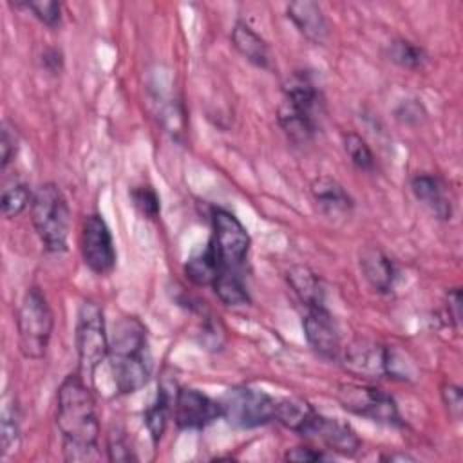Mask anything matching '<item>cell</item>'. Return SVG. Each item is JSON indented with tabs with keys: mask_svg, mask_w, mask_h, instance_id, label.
Wrapping results in <instances>:
<instances>
[{
	"mask_svg": "<svg viewBox=\"0 0 463 463\" xmlns=\"http://www.w3.org/2000/svg\"><path fill=\"white\" fill-rule=\"evenodd\" d=\"M56 425L61 434L63 458L72 463L96 461L99 454V420L96 400L78 373L69 374L56 392Z\"/></svg>",
	"mask_w": 463,
	"mask_h": 463,
	"instance_id": "obj_1",
	"label": "cell"
},
{
	"mask_svg": "<svg viewBox=\"0 0 463 463\" xmlns=\"http://www.w3.org/2000/svg\"><path fill=\"white\" fill-rule=\"evenodd\" d=\"M107 358L119 394H132L148 383L152 354L146 327L137 317H121L112 326Z\"/></svg>",
	"mask_w": 463,
	"mask_h": 463,
	"instance_id": "obj_2",
	"label": "cell"
},
{
	"mask_svg": "<svg viewBox=\"0 0 463 463\" xmlns=\"http://www.w3.org/2000/svg\"><path fill=\"white\" fill-rule=\"evenodd\" d=\"M31 221L34 232L47 251L60 253L67 250L71 232V208L67 197L54 183L40 184L33 194Z\"/></svg>",
	"mask_w": 463,
	"mask_h": 463,
	"instance_id": "obj_3",
	"label": "cell"
},
{
	"mask_svg": "<svg viewBox=\"0 0 463 463\" xmlns=\"http://www.w3.org/2000/svg\"><path fill=\"white\" fill-rule=\"evenodd\" d=\"M54 329L52 309L40 288H29L16 311L18 349L29 360H42Z\"/></svg>",
	"mask_w": 463,
	"mask_h": 463,
	"instance_id": "obj_4",
	"label": "cell"
},
{
	"mask_svg": "<svg viewBox=\"0 0 463 463\" xmlns=\"http://www.w3.org/2000/svg\"><path fill=\"white\" fill-rule=\"evenodd\" d=\"M76 354L78 374L87 382H94L96 369L109 354V333L103 309L98 302L85 298L76 315Z\"/></svg>",
	"mask_w": 463,
	"mask_h": 463,
	"instance_id": "obj_5",
	"label": "cell"
},
{
	"mask_svg": "<svg viewBox=\"0 0 463 463\" xmlns=\"http://www.w3.org/2000/svg\"><path fill=\"white\" fill-rule=\"evenodd\" d=\"M277 398L266 391L235 385L221 396V418L235 429H257L268 425L277 414Z\"/></svg>",
	"mask_w": 463,
	"mask_h": 463,
	"instance_id": "obj_6",
	"label": "cell"
},
{
	"mask_svg": "<svg viewBox=\"0 0 463 463\" xmlns=\"http://www.w3.org/2000/svg\"><path fill=\"white\" fill-rule=\"evenodd\" d=\"M340 405L360 418H367L389 427H403L402 414L394 398L371 383H340L336 391Z\"/></svg>",
	"mask_w": 463,
	"mask_h": 463,
	"instance_id": "obj_7",
	"label": "cell"
},
{
	"mask_svg": "<svg viewBox=\"0 0 463 463\" xmlns=\"http://www.w3.org/2000/svg\"><path fill=\"white\" fill-rule=\"evenodd\" d=\"M212 246L215 248L222 268L237 269L244 264L251 239L244 224L228 210H212Z\"/></svg>",
	"mask_w": 463,
	"mask_h": 463,
	"instance_id": "obj_8",
	"label": "cell"
},
{
	"mask_svg": "<svg viewBox=\"0 0 463 463\" xmlns=\"http://www.w3.org/2000/svg\"><path fill=\"white\" fill-rule=\"evenodd\" d=\"M80 250L85 266L96 275H107L116 266V248L110 228L99 213H89L83 219L80 233Z\"/></svg>",
	"mask_w": 463,
	"mask_h": 463,
	"instance_id": "obj_9",
	"label": "cell"
},
{
	"mask_svg": "<svg viewBox=\"0 0 463 463\" xmlns=\"http://www.w3.org/2000/svg\"><path fill=\"white\" fill-rule=\"evenodd\" d=\"M172 416L181 430H201L221 418L219 400L194 387H177L172 400Z\"/></svg>",
	"mask_w": 463,
	"mask_h": 463,
	"instance_id": "obj_10",
	"label": "cell"
},
{
	"mask_svg": "<svg viewBox=\"0 0 463 463\" xmlns=\"http://www.w3.org/2000/svg\"><path fill=\"white\" fill-rule=\"evenodd\" d=\"M344 371L362 380H378L387 376V345L369 338H356L340 351Z\"/></svg>",
	"mask_w": 463,
	"mask_h": 463,
	"instance_id": "obj_11",
	"label": "cell"
},
{
	"mask_svg": "<svg viewBox=\"0 0 463 463\" xmlns=\"http://www.w3.org/2000/svg\"><path fill=\"white\" fill-rule=\"evenodd\" d=\"M304 336L309 347L327 360H336L342 351V338L338 326L326 306L307 307L302 320Z\"/></svg>",
	"mask_w": 463,
	"mask_h": 463,
	"instance_id": "obj_12",
	"label": "cell"
},
{
	"mask_svg": "<svg viewBox=\"0 0 463 463\" xmlns=\"http://www.w3.org/2000/svg\"><path fill=\"white\" fill-rule=\"evenodd\" d=\"M306 438L318 439L327 450L349 458L354 456L362 447V439L349 423L340 421L338 418H327L320 412Z\"/></svg>",
	"mask_w": 463,
	"mask_h": 463,
	"instance_id": "obj_13",
	"label": "cell"
},
{
	"mask_svg": "<svg viewBox=\"0 0 463 463\" xmlns=\"http://www.w3.org/2000/svg\"><path fill=\"white\" fill-rule=\"evenodd\" d=\"M411 192L432 217L439 221H449L452 217V201L441 177L432 174H416L411 177Z\"/></svg>",
	"mask_w": 463,
	"mask_h": 463,
	"instance_id": "obj_14",
	"label": "cell"
},
{
	"mask_svg": "<svg viewBox=\"0 0 463 463\" xmlns=\"http://www.w3.org/2000/svg\"><path fill=\"white\" fill-rule=\"evenodd\" d=\"M286 16L293 22L298 33L311 43L322 45L329 38V22L320 7L313 0H297L286 5Z\"/></svg>",
	"mask_w": 463,
	"mask_h": 463,
	"instance_id": "obj_15",
	"label": "cell"
},
{
	"mask_svg": "<svg viewBox=\"0 0 463 463\" xmlns=\"http://www.w3.org/2000/svg\"><path fill=\"white\" fill-rule=\"evenodd\" d=\"M360 269L376 293L385 295L392 291L398 279V266L380 248L367 246L360 251Z\"/></svg>",
	"mask_w": 463,
	"mask_h": 463,
	"instance_id": "obj_16",
	"label": "cell"
},
{
	"mask_svg": "<svg viewBox=\"0 0 463 463\" xmlns=\"http://www.w3.org/2000/svg\"><path fill=\"white\" fill-rule=\"evenodd\" d=\"M284 101L313 118L322 112L324 105L313 76L306 71H297L284 81Z\"/></svg>",
	"mask_w": 463,
	"mask_h": 463,
	"instance_id": "obj_17",
	"label": "cell"
},
{
	"mask_svg": "<svg viewBox=\"0 0 463 463\" xmlns=\"http://www.w3.org/2000/svg\"><path fill=\"white\" fill-rule=\"evenodd\" d=\"M311 195L320 212L326 215L349 213L354 206V201L347 190L329 175H318L313 179Z\"/></svg>",
	"mask_w": 463,
	"mask_h": 463,
	"instance_id": "obj_18",
	"label": "cell"
},
{
	"mask_svg": "<svg viewBox=\"0 0 463 463\" xmlns=\"http://www.w3.org/2000/svg\"><path fill=\"white\" fill-rule=\"evenodd\" d=\"M286 280L295 297L307 307L324 306L326 288L322 279L307 266L295 264L286 271Z\"/></svg>",
	"mask_w": 463,
	"mask_h": 463,
	"instance_id": "obj_19",
	"label": "cell"
},
{
	"mask_svg": "<svg viewBox=\"0 0 463 463\" xmlns=\"http://www.w3.org/2000/svg\"><path fill=\"white\" fill-rule=\"evenodd\" d=\"M317 416H318V411H315V407L304 398L289 396V398H280L277 402L275 421H279L286 429H289L304 438L307 436Z\"/></svg>",
	"mask_w": 463,
	"mask_h": 463,
	"instance_id": "obj_20",
	"label": "cell"
},
{
	"mask_svg": "<svg viewBox=\"0 0 463 463\" xmlns=\"http://www.w3.org/2000/svg\"><path fill=\"white\" fill-rule=\"evenodd\" d=\"M232 45L251 65H255L259 69H268L269 67V61H271L269 47L264 42V38H260L248 24L237 22L233 25V29H232Z\"/></svg>",
	"mask_w": 463,
	"mask_h": 463,
	"instance_id": "obj_21",
	"label": "cell"
},
{
	"mask_svg": "<svg viewBox=\"0 0 463 463\" xmlns=\"http://www.w3.org/2000/svg\"><path fill=\"white\" fill-rule=\"evenodd\" d=\"M277 119L288 139L295 145H307L315 139L317 134V118L291 107L282 101L277 110Z\"/></svg>",
	"mask_w": 463,
	"mask_h": 463,
	"instance_id": "obj_22",
	"label": "cell"
},
{
	"mask_svg": "<svg viewBox=\"0 0 463 463\" xmlns=\"http://www.w3.org/2000/svg\"><path fill=\"white\" fill-rule=\"evenodd\" d=\"M222 269L219 255L210 241L203 251L190 257L184 264V275L195 286H212Z\"/></svg>",
	"mask_w": 463,
	"mask_h": 463,
	"instance_id": "obj_23",
	"label": "cell"
},
{
	"mask_svg": "<svg viewBox=\"0 0 463 463\" xmlns=\"http://www.w3.org/2000/svg\"><path fill=\"white\" fill-rule=\"evenodd\" d=\"M175 392V391H174ZM174 392H170V389H166L165 385H159L157 394L154 398V402L145 409L143 412V420H145V427L152 438V443L157 445L159 439L163 438L166 425H168V418L172 414V400H174Z\"/></svg>",
	"mask_w": 463,
	"mask_h": 463,
	"instance_id": "obj_24",
	"label": "cell"
},
{
	"mask_svg": "<svg viewBox=\"0 0 463 463\" xmlns=\"http://www.w3.org/2000/svg\"><path fill=\"white\" fill-rule=\"evenodd\" d=\"M213 293L217 295V298L230 307H239V306H248L251 302L250 293L242 282V279L239 277L237 269H228L224 268L217 279L212 284Z\"/></svg>",
	"mask_w": 463,
	"mask_h": 463,
	"instance_id": "obj_25",
	"label": "cell"
},
{
	"mask_svg": "<svg viewBox=\"0 0 463 463\" xmlns=\"http://www.w3.org/2000/svg\"><path fill=\"white\" fill-rule=\"evenodd\" d=\"M157 119L166 134L172 136V139L181 141L184 128H186V114L183 109V103L175 96H163L157 94Z\"/></svg>",
	"mask_w": 463,
	"mask_h": 463,
	"instance_id": "obj_26",
	"label": "cell"
},
{
	"mask_svg": "<svg viewBox=\"0 0 463 463\" xmlns=\"http://www.w3.org/2000/svg\"><path fill=\"white\" fill-rule=\"evenodd\" d=\"M387 56L392 63L398 67L409 69V71H418L427 63V52L421 45L405 40V38H396L389 43L387 47Z\"/></svg>",
	"mask_w": 463,
	"mask_h": 463,
	"instance_id": "obj_27",
	"label": "cell"
},
{
	"mask_svg": "<svg viewBox=\"0 0 463 463\" xmlns=\"http://www.w3.org/2000/svg\"><path fill=\"white\" fill-rule=\"evenodd\" d=\"M33 194L29 184L24 181L14 179L11 184H5L2 190V213L7 219L18 217L31 206L33 203Z\"/></svg>",
	"mask_w": 463,
	"mask_h": 463,
	"instance_id": "obj_28",
	"label": "cell"
},
{
	"mask_svg": "<svg viewBox=\"0 0 463 463\" xmlns=\"http://www.w3.org/2000/svg\"><path fill=\"white\" fill-rule=\"evenodd\" d=\"M344 148L349 157V161L364 172H373L374 170V154L367 141L356 134V132H345L344 134Z\"/></svg>",
	"mask_w": 463,
	"mask_h": 463,
	"instance_id": "obj_29",
	"label": "cell"
},
{
	"mask_svg": "<svg viewBox=\"0 0 463 463\" xmlns=\"http://www.w3.org/2000/svg\"><path fill=\"white\" fill-rule=\"evenodd\" d=\"M130 199L136 210L146 219H157L161 212L159 195L150 184H137L130 190Z\"/></svg>",
	"mask_w": 463,
	"mask_h": 463,
	"instance_id": "obj_30",
	"label": "cell"
},
{
	"mask_svg": "<svg viewBox=\"0 0 463 463\" xmlns=\"http://www.w3.org/2000/svg\"><path fill=\"white\" fill-rule=\"evenodd\" d=\"M0 432H2V436H0L2 456H7L11 450H14L18 447V439H20V420H18L16 405L4 407Z\"/></svg>",
	"mask_w": 463,
	"mask_h": 463,
	"instance_id": "obj_31",
	"label": "cell"
},
{
	"mask_svg": "<svg viewBox=\"0 0 463 463\" xmlns=\"http://www.w3.org/2000/svg\"><path fill=\"white\" fill-rule=\"evenodd\" d=\"M18 7H24L33 13L34 18H38L43 25L56 29L61 24V5L52 0H36V2H24L18 4Z\"/></svg>",
	"mask_w": 463,
	"mask_h": 463,
	"instance_id": "obj_32",
	"label": "cell"
},
{
	"mask_svg": "<svg viewBox=\"0 0 463 463\" xmlns=\"http://www.w3.org/2000/svg\"><path fill=\"white\" fill-rule=\"evenodd\" d=\"M107 456L110 461H132L136 459L132 447L128 443L127 432L121 427H116L107 436Z\"/></svg>",
	"mask_w": 463,
	"mask_h": 463,
	"instance_id": "obj_33",
	"label": "cell"
},
{
	"mask_svg": "<svg viewBox=\"0 0 463 463\" xmlns=\"http://www.w3.org/2000/svg\"><path fill=\"white\" fill-rule=\"evenodd\" d=\"M18 152V134L14 127L4 119L2 121V130H0V154H2V168H5L16 156Z\"/></svg>",
	"mask_w": 463,
	"mask_h": 463,
	"instance_id": "obj_34",
	"label": "cell"
},
{
	"mask_svg": "<svg viewBox=\"0 0 463 463\" xmlns=\"http://www.w3.org/2000/svg\"><path fill=\"white\" fill-rule=\"evenodd\" d=\"M441 400H443V405L447 407L449 416L454 421H459L461 414H463V392H461V387L456 385V383H445L441 387Z\"/></svg>",
	"mask_w": 463,
	"mask_h": 463,
	"instance_id": "obj_35",
	"label": "cell"
},
{
	"mask_svg": "<svg viewBox=\"0 0 463 463\" xmlns=\"http://www.w3.org/2000/svg\"><path fill=\"white\" fill-rule=\"evenodd\" d=\"M288 461H297V463H315V461H322L327 459V456L324 454V450L315 449L311 445H300V447H293L286 452L284 456Z\"/></svg>",
	"mask_w": 463,
	"mask_h": 463,
	"instance_id": "obj_36",
	"label": "cell"
},
{
	"mask_svg": "<svg viewBox=\"0 0 463 463\" xmlns=\"http://www.w3.org/2000/svg\"><path fill=\"white\" fill-rule=\"evenodd\" d=\"M421 116H425V110L418 99H407L396 109V119L402 123H407V125L418 123L421 119Z\"/></svg>",
	"mask_w": 463,
	"mask_h": 463,
	"instance_id": "obj_37",
	"label": "cell"
},
{
	"mask_svg": "<svg viewBox=\"0 0 463 463\" xmlns=\"http://www.w3.org/2000/svg\"><path fill=\"white\" fill-rule=\"evenodd\" d=\"M461 289L459 288H452L447 293V317L450 318V322L454 324L456 329H459L461 324Z\"/></svg>",
	"mask_w": 463,
	"mask_h": 463,
	"instance_id": "obj_38",
	"label": "cell"
},
{
	"mask_svg": "<svg viewBox=\"0 0 463 463\" xmlns=\"http://www.w3.org/2000/svg\"><path fill=\"white\" fill-rule=\"evenodd\" d=\"M42 65H43L45 71H49L52 74L60 72L61 67H63V54H61V51L56 49V47L45 49L43 54H42Z\"/></svg>",
	"mask_w": 463,
	"mask_h": 463,
	"instance_id": "obj_39",
	"label": "cell"
},
{
	"mask_svg": "<svg viewBox=\"0 0 463 463\" xmlns=\"http://www.w3.org/2000/svg\"><path fill=\"white\" fill-rule=\"evenodd\" d=\"M385 461H414V458L411 454H405V452H392V454H387L383 456Z\"/></svg>",
	"mask_w": 463,
	"mask_h": 463,
	"instance_id": "obj_40",
	"label": "cell"
}]
</instances>
